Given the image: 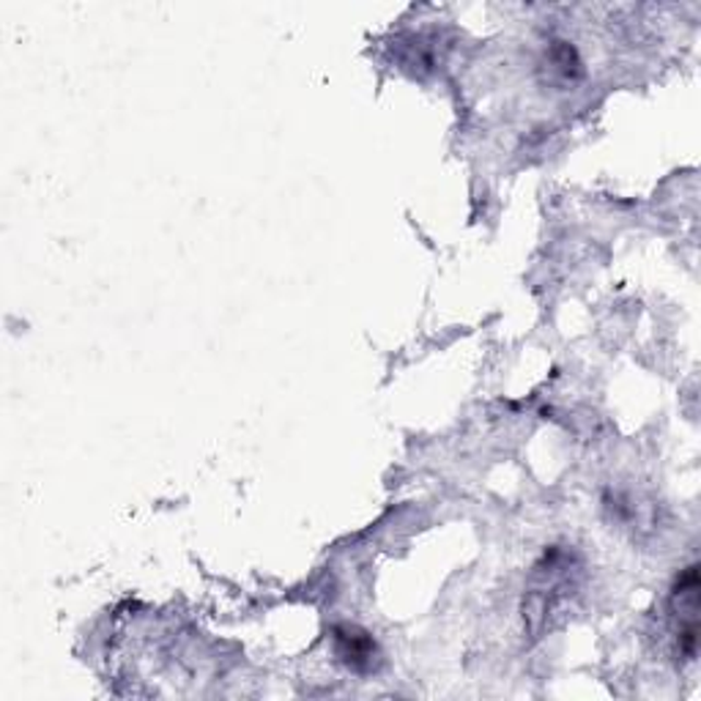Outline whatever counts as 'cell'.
I'll list each match as a JSON object with an SVG mask.
<instances>
[{
  "instance_id": "1",
  "label": "cell",
  "mask_w": 701,
  "mask_h": 701,
  "mask_svg": "<svg viewBox=\"0 0 701 701\" xmlns=\"http://www.w3.org/2000/svg\"><path fill=\"white\" fill-rule=\"evenodd\" d=\"M674 633H677L679 652L685 661L696 657V641H699V572L696 565L682 572L677 590L672 595Z\"/></svg>"
},
{
  "instance_id": "2",
  "label": "cell",
  "mask_w": 701,
  "mask_h": 701,
  "mask_svg": "<svg viewBox=\"0 0 701 701\" xmlns=\"http://www.w3.org/2000/svg\"><path fill=\"white\" fill-rule=\"evenodd\" d=\"M337 644H340L342 661L351 668H367L373 661V641L365 633H356L354 628L346 633H337Z\"/></svg>"
}]
</instances>
